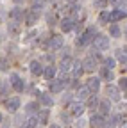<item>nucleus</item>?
<instances>
[{"instance_id": "nucleus-9", "label": "nucleus", "mask_w": 127, "mask_h": 128, "mask_svg": "<svg viewBox=\"0 0 127 128\" xmlns=\"http://www.w3.org/2000/svg\"><path fill=\"white\" fill-rule=\"evenodd\" d=\"M106 92H107V96H109L111 100H115V102L120 100V89H118V87H115V86H107Z\"/></svg>"}, {"instance_id": "nucleus-22", "label": "nucleus", "mask_w": 127, "mask_h": 128, "mask_svg": "<svg viewBox=\"0 0 127 128\" xmlns=\"http://www.w3.org/2000/svg\"><path fill=\"white\" fill-rule=\"evenodd\" d=\"M43 75H45L47 80H52V78L56 76V68H54V66H47V70L43 71Z\"/></svg>"}, {"instance_id": "nucleus-19", "label": "nucleus", "mask_w": 127, "mask_h": 128, "mask_svg": "<svg viewBox=\"0 0 127 128\" xmlns=\"http://www.w3.org/2000/svg\"><path fill=\"white\" fill-rule=\"evenodd\" d=\"M97 107L100 108V114H102V116H107V114H109V108H111V105H109V102H107V100L100 102Z\"/></svg>"}, {"instance_id": "nucleus-40", "label": "nucleus", "mask_w": 127, "mask_h": 128, "mask_svg": "<svg viewBox=\"0 0 127 128\" xmlns=\"http://www.w3.org/2000/svg\"><path fill=\"white\" fill-rule=\"evenodd\" d=\"M14 2H16V4H20V2H23V0H14Z\"/></svg>"}, {"instance_id": "nucleus-36", "label": "nucleus", "mask_w": 127, "mask_h": 128, "mask_svg": "<svg viewBox=\"0 0 127 128\" xmlns=\"http://www.w3.org/2000/svg\"><path fill=\"white\" fill-rule=\"evenodd\" d=\"M106 68L113 70L115 68V59H106Z\"/></svg>"}, {"instance_id": "nucleus-35", "label": "nucleus", "mask_w": 127, "mask_h": 128, "mask_svg": "<svg viewBox=\"0 0 127 128\" xmlns=\"http://www.w3.org/2000/svg\"><path fill=\"white\" fill-rule=\"evenodd\" d=\"M25 110H27V112H36V110H38V103H27Z\"/></svg>"}, {"instance_id": "nucleus-2", "label": "nucleus", "mask_w": 127, "mask_h": 128, "mask_svg": "<svg viewBox=\"0 0 127 128\" xmlns=\"http://www.w3.org/2000/svg\"><path fill=\"white\" fill-rule=\"evenodd\" d=\"M93 41H95V48H99V50H107L109 48V38L107 36L99 34L97 38H93Z\"/></svg>"}, {"instance_id": "nucleus-30", "label": "nucleus", "mask_w": 127, "mask_h": 128, "mask_svg": "<svg viewBox=\"0 0 127 128\" xmlns=\"http://www.w3.org/2000/svg\"><path fill=\"white\" fill-rule=\"evenodd\" d=\"M25 126H27V128H36V126H38V118H29Z\"/></svg>"}, {"instance_id": "nucleus-20", "label": "nucleus", "mask_w": 127, "mask_h": 128, "mask_svg": "<svg viewBox=\"0 0 127 128\" xmlns=\"http://www.w3.org/2000/svg\"><path fill=\"white\" fill-rule=\"evenodd\" d=\"M72 71H73V76H75V78H79V76L84 73L82 64H81V62H75V64H73V68H72Z\"/></svg>"}, {"instance_id": "nucleus-12", "label": "nucleus", "mask_w": 127, "mask_h": 128, "mask_svg": "<svg viewBox=\"0 0 127 128\" xmlns=\"http://www.w3.org/2000/svg\"><path fill=\"white\" fill-rule=\"evenodd\" d=\"M9 16H11V20H14V22H20V20H23V9H20V7H14V9H11V12H9Z\"/></svg>"}, {"instance_id": "nucleus-28", "label": "nucleus", "mask_w": 127, "mask_h": 128, "mask_svg": "<svg viewBox=\"0 0 127 128\" xmlns=\"http://www.w3.org/2000/svg\"><path fill=\"white\" fill-rule=\"evenodd\" d=\"M109 22V12L107 11H102L100 16H99V23H107Z\"/></svg>"}, {"instance_id": "nucleus-27", "label": "nucleus", "mask_w": 127, "mask_h": 128, "mask_svg": "<svg viewBox=\"0 0 127 128\" xmlns=\"http://www.w3.org/2000/svg\"><path fill=\"white\" fill-rule=\"evenodd\" d=\"M107 2H111L116 9H125V0H107Z\"/></svg>"}, {"instance_id": "nucleus-34", "label": "nucleus", "mask_w": 127, "mask_h": 128, "mask_svg": "<svg viewBox=\"0 0 127 128\" xmlns=\"http://www.w3.org/2000/svg\"><path fill=\"white\" fill-rule=\"evenodd\" d=\"M118 89H120V91H123V92L127 91V78H125V76L120 80V84H118Z\"/></svg>"}, {"instance_id": "nucleus-13", "label": "nucleus", "mask_w": 127, "mask_h": 128, "mask_svg": "<svg viewBox=\"0 0 127 128\" xmlns=\"http://www.w3.org/2000/svg\"><path fill=\"white\" fill-rule=\"evenodd\" d=\"M73 25H75V20H73V18H63V22H61L63 32H70V30L73 28Z\"/></svg>"}, {"instance_id": "nucleus-6", "label": "nucleus", "mask_w": 127, "mask_h": 128, "mask_svg": "<svg viewBox=\"0 0 127 128\" xmlns=\"http://www.w3.org/2000/svg\"><path fill=\"white\" fill-rule=\"evenodd\" d=\"M63 43H65V41H63V38L61 36H52L50 39H49V48H50V50H59V48L63 46Z\"/></svg>"}, {"instance_id": "nucleus-1", "label": "nucleus", "mask_w": 127, "mask_h": 128, "mask_svg": "<svg viewBox=\"0 0 127 128\" xmlns=\"http://www.w3.org/2000/svg\"><path fill=\"white\" fill-rule=\"evenodd\" d=\"M97 36V30H95V27H88L86 32H82L81 36L77 38V44L79 46H84V44H90L93 41V38Z\"/></svg>"}, {"instance_id": "nucleus-25", "label": "nucleus", "mask_w": 127, "mask_h": 128, "mask_svg": "<svg viewBox=\"0 0 127 128\" xmlns=\"http://www.w3.org/2000/svg\"><path fill=\"white\" fill-rule=\"evenodd\" d=\"M70 68H72V59H70V57L63 59V62H61V70L66 71V70H70Z\"/></svg>"}, {"instance_id": "nucleus-26", "label": "nucleus", "mask_w": 127, "mask_h": 128, "mask_svg": "<svg viewBox=\"0 0 127 128\" xmlns=\"http://www.w3.org/2000/svg\"><path fill=\"white\" fill-rule=\"evenodd\" d=\"M116 59L122 62V64H125L127 62V55H125V50H116Z\"/></svg>"}, {"instance_id": "nucleus-38", "label": "nucleus", "mask_w": 127, "mask_h": 128, "mask_svg": "<svg viewBox=\"0 0 127 128\" xmlns=\"http://www.w3.org/2000/svg\"><path fill=\"white\" fill-rule=\"evenodd\" d=\"M50 128H61V126H59V124H52Z\"/></svg>"}, {"instance_id": "nucleus-24", "label": "nucleus", "mask_w": 127, "mask_h": 128, "mask_svg": "<svg viewBox=\"0 0 127 128\" xmlns=\"http://www.w3.org/2000/svg\"><path fill=\"white\" fill-rule=\"evenodd\" d=\"M47 119H49V110L43 108L39 114H38V123H47Z\"/></svg>"}, {"instance_id": "nucleus-42", "label": "nucleus", "mask_w": 127, "mask_h": 128, "mask_svg": "<svg viewBox=\"0 0 127 128\" xmlns=\"http://www.w3.org/2000/svg\"><path fill=\"white\" fill-rule=\"evenodd\" d=\"M36 128H38V126H36Z\"/></svg>"}, {"instance_id": "nucleus-39", "label": "nucleus", "mask_w": 127, "mask_h": 128, "mask_svg": "<svg viewBox=\"0 0 127 128\" xmlns=\"http://www.w3.org/2000/svg\"><path fill=\"white\" fill-rule=\"evenodd\" d=\"M66 2H70V4H75V2H77V0H66Z\"/></svg>"}, {"instance_id": "nucleus-21", "label": "nucleus", "mask_w": 127, "mask_h": 128, "mask_svg": "<svg viewBox=\"0 0 127 128\" xmlns=\"http://www.w3.org/2000/svg\"><path fill=\"white\" fill-rule=\"evenodd\" d=\"M100 78L107 80V82H109V80H113V73H111V70L109 68H102L100 70Z\"/></svg>"}, {"instance_id": "nucleus-29", "label": "nucleus", "mask_w": 127, "mask_h": 128, "mask_svg": "<svg viewBox=\"0 0 127 128\" xmlns=\"http://www.w3.org/2000/svg\"><path fill=\"white\" fill-rule=\"evenodd\" d=\"M97 105H99V100H97V96H91V98L88 96V107H90V108H95Z\"/></svg>"}, {"instance_id": "nucleus-33", "label": "nucleus", "mask_w": 127, "mask_h": 128, "mask_svg": "<svg viewBox=\"0 0 127 128\" xmlns=\"http://www.w3.org/2000/svg\"><path fill=\"white\" fill-rule=\"evenodd\" d=\"M95 7L97 9H106L107 7V0H95Z\"/></svg>"}, {"instance_id": "nucleus-15", "label": "nucleus", "mask_w": 127, "mask_h": 128, "mask_svg": "<svg viewBox=\"0 0 127 128\" xmlns=\"http://www.w3.org/2000/svg\"><path fill=\"white\" fill-rule=\"evenodd\" d=\"M6 107L9 108V112H16L20 108V100L18 98H9L7 103H6Z\"/></svg>"}, {"instance_id": "nucleus-4", "label": "nucleus", "mask_w": 127, "mask_h": 128, "mask_svg": "<svg viewBox=\"0 0 127 128\" xmlns=\"http://www.w3.org/2000/svg\"><path fill=\"white\" fill-rule=\"evenodd\" d=\"M11 84H13V89L16 91V92H22V91H23V87H25L23 80H22L16 73H13V75H11Z\"/></svg>"}, {"instance_id": "nucleus-3", "label": "nucleus", "mask_w": 127, "mask_h": 128, "mask_svg": "<svg viewBox=\"0 0 127 128\" xmlns=\"http://www.w3.org/2000/svg\"><path fill=\"white\" fill-rule=\"evenodd\" d=\"M84 110H86V107H84L81 102H73V103H70V114L75 116V118H81Z\"/></svg>"}, {"instance_id": "nucleus-18", "label": "nucleus", "mask_w": 127, "mask_h": 128, "mask_svg": "<svg viewBox=\"0 0 127 128\" xmlns=\"http://www.w3.org/2000/svg\"><path fill=\"white\" fill-rule=\"evenodd\" d=\"M90 123H91V126H93V128H104V123H106V121H104L100 116H93Z\"/></svg>"}, {"instance_id": "nucleus-5", "label": "nucleus", "mask_w": 127, "mask_h": 128, "mask_svg": "<svg viewBox=\"0 0 127 128\" xmlns=\"http://www.w3.org/2000/svg\"><path fill=\"white\" fill-rule=\"evenodd\" d=\"M66 86V80L65 78H59V80H54L52 78V82H50V92H61L63 89H65Z\"/></svg>"}, {"instance_id": "nucleus-23", "label": "nucleus", "mask_w": 127, "mask_h": 128, "mask_svg": "<svg viewBox=\"0 0 127 128\" xmlns=\"http://www.w3.org/2000/svg\"><path fill=\"white\" fill-rule=\"evenodd\" d=\"M77 96H79V100H88V96H90V89H88V87H82V89H79Z\"/></svg>"}, {"instance_id": "nucleus-37", "label": "nucleus", "mask_w": 127, "mask_h": 128, "mask_svg": "<svg viewBox=\"0 0 127 128\" xmlns=\"http://www.w3.org/2000/svg\"><path fill=\"white\" fill-rule=\"evenodd\" d=\"M9 66H7V60L6 59H0V70H7Z\"/></svg>"}, {"instance_id": "nucleus-11", "label": "nucleus", "mask_w": 127, "mask_h": 128, "mask_svg": "<svg viewBox=\"0 0 127 128\" xmlns=\"http://www.w3.org/2000/svg\"><path fill=\"white\" fill-rule=\"evenodd\" d=\"M30 73H32L34 76H39L43 73V66H41L39 60H32V62H30Z\"/></svg>"}, {"instance_id": "nucleus-7", "label": "nucleus", "mask_w": 127, "mask_h": 128, "mask_svg": "<svg viewBox=\"0 0 127 128\" xmlns=\"http://www.w3.org/2000/svg\"><path fill=\"white\" fill-rule=\"evenodd\" d=\"M7 30H9V34L11 36H20V32H22V25L18 23V22H11V23H7Z\"/></svg>"}, {"instance_id": "nucleus-32", "label": "nucleus", "mask_w": 127, "mask_h": 128, "mask_svg": "<svg viewBox=\"0 0 127 128\" xmlns=\"http://www.w3.org/2000/svg\"><path fill=\"white\" fill-rule=\"evenodd\" d=\"M109 32H111V36H113V38H120V28H118L116 25H111Z\"/></svg>"}, {"instance_id": "nucleus-17", "label": "nucleus", "mask_w": 127, "mask_h": 128, "mask_svg": "<svg viewBox=\"0 0 127 128\" xmlns=\"http://www.w3.org/2000/svg\"><path fill=\"white\" fill-rule=\"evenodd\" d=\"M38 94H39V102H41L45 107H52L54 100H52V96H50V94H47V92H38Z\"/></svg>"}, {"instance_id": "nucleus-31", "label": "nucleus", "mask_w": 127, "mask_h": 128, "mask_svg": "<svg viewBox=\"0 0 127 128\" xmlns=\"http://www.w3.org/2000/svg\"><path fill=\"white\" fill-rule=\"evenodd\" d=\"M113 123H115V124H125V116H122V114L115 116V118H113Z\"/></svg>"}, {"instance_id": "nucleus-8", "label": "nucleus", "mask_w": 127, "mask_h": 128, "mask_svg": "<svg viewBox=\"0 0 127 128\" xmlns=\"http://www.w3.org/2000/svg\"><path fill=\"white\" fill-rule=\"evenodd\" d=\"M38 18H39V12H38V11H32V9L25 14V22H27V25H30V27L38 22Z\"/></svg>"}, {"instance_id": "nucleus-14", "label": "nucleus", "mask_w": 127, "mask_h": 128, "mask_svg": "<svg viewBox=\"0 0 127 128\" xmlns=\"http://www.w3.org/2000/svg\"><path fill=\"white\" fill-rule=\"evenodd\" d=\"M95 68H97V62L93 60V57L84 59V62H82V70L84 71H95Z\"/></svg>"}, {"instance_id": "nucleus-41", "label": "nucleus", "mask_w": 127, "mask_h": 128, "mask_svg": "<svg viewBox=\"0 0 127 128\" xmlns=\"http://www.w3.org/2000/svg\"><path fill=\"white\" fill-rule=\"evenodd\" d=\"M0 123H2V114H0Z\"/></svg>"}, {"instance_id": "nucleus-10", "label": "nucleus", "mask_w": 127, "mask_h": 128, "mask_svg": "<svg viewBox=\"0 0 127 128\" xmlns=\"http://www.w3.org/2000/svg\"><path fill=\"white\" fill-rule=\"evenodd\" d=\"M86 87L90 89V92H97V91L100 89V80L95 78V76H91V78L88 80V86H86Z\"/></svg>"}, {"instance_id": "nucleus-16", "label": "nucleus", "mask_w": 127, "mask_h": 128, "mask_svg": "<svg viewBox=\"0 0 127 128\" xmlns=\"http://www.w3.org/2000/svg\"><path fill=\"white\" fill-rule=\"evenodd\" d=\"M122 18H125V11L123 9H115L113 12L109 14V20L111 22H120Z\"/></svg>"}]
</instances>
